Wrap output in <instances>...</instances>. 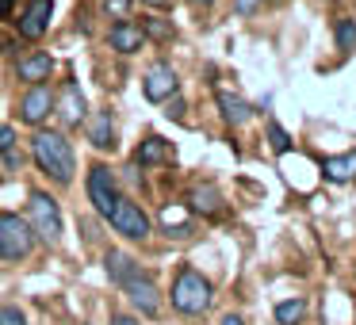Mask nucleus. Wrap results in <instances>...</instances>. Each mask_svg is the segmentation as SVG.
I'll use <instances>...</instances> for the list:
<instances>
[{
	"mask_svg": "<svg viewBox=\"0 0 356 325\" xmlns=\"http://www.w3.org/2000/svg\"><path fill=\"white\" fill-rule=\"evenodd\" d=\"M177 73H172V65L169 62H157L154 69L146 73V81H142V92H146V100H154V103H161V100H169V96H177Z\"/></svg>",
	"mask_w": 356,
	"mask_h": 325,
	"instance_id": "0eeeda50",
	"label": "nucleus"
},
{
	"mask_svg": "<svg viewBox=\"0 0 356 325\" xmlns=\"http://www.w3.org/2000/svg\"><path fill=\"white\" fill-rule=\"evenodd\" d=\"M111 325H138L134 317H127V314H111Z\"/></svg>",
	"mask_w": 356,
	"mask_h": 325,
	"instance_id": "a878e982",
	"label": "nucleus"
},
{
	"mask_svg": "<svg viewBox=\"0 0 356 325\" xmlns=\"http://www.w3.org/2000/svg\"><path fill=\"white\" fill-rule=\"evenodd\" d=\"M234 8H238V12H241V16H249V12H253V8H257V0H234Z\"/></svg>",
	"mask_w": 356,
	"mask_h": 325,
	"instance_id": "393cba45",
	"label": "nucleus"
},
{
	"mask_svg": "<svg viewBox=\"0 0 356 325\" xmlns=\"http://www.w3.org/2000/svg\"><path fill=\"white\" fill-rule=\"evenodd\" d=\"M142 42H146V35H142L138 27H131V24H115V27H111V47H115L119 54H134Z\"/></svg>",
	"mask_w": 356,
	"mask_h": 325,
	"instance_id": "9b49d317",
	"label": "nucleus"
},
{
	"mask_svg": "<svg viewBox=\"0 0 356 325\" xmlns=\"http://www.w3.org/2000/svg\"><path fill=\"white\" fill-rule=\"evenodd\" d=\"M142 4H149V8H169L172 0H142Z\"/></svg>",
	"mask_w": 356,
	"mask_h": 325,
	"instance_id": "cd10ccee",
	"label": "nucleus"
},
{
	"mask_svg": "<svg viewBox=\"0 0 356 325\" xmlns=\"http://www.w3.org/2000/svg\"><path fill=\"white\" fill-rule=\"evenodd\" d=\"M104 264H108V276L115 279L119 287H123L127 279L134 276V272H138V264H134V260H131V256H127V253H108V260H104Z\"/></svg>",
	"mask_w": 356,
	"mask_h": 325,
	"instance_id": "f3484780",
	"label": "nucleus"
},
{
	"mask_svg": "<svg viewBox=\"0 0 356 325\" xmlns=\"http://www.w3.org/2000/svg\"><path fill=\"white\" fill-rule=\"evenodd\" d=\"M302 314H307V302H302V299H291V302H280V306H276V322L280 325H295Z\"/></svg>",
	"mask_w": 356,
	"mask_h": 325,
	"instance_id": "6ab92c4d",
	"label": "nucleus"
},
{
	"mask_svg": "<svg viewBox=\"0 0 356 325\" xmlns=\"http://www.w3.org/2000/svg\"><path fill=\"white\" fill-rule=\"evenodd\" d=\"M108 222L115 226L123 238H131V241H146V238H149V218H146V210H142L138 203H131V199H115Z\"/></svg>",
	"mask_w": 356,
	"mask_h": 325,
	"instance_id": "20e7f679",
	"label": "nucleus"
},
{
	"mask_svg": "<svg viewBox=\"0 0 356 325\" xmlns=\"http://www.w3.org/2000/svg\"><path fill=\"white\" fill-rule=\"evenodd\" d=\"M8 12H12V0H0V19L8 16Z\"/></svg>",
	"mask_w": 356,
	"mask_h": 325,
	"instance_id": "c756f323",
	"label": "nucleus"
},
{
	"mask_svg": "<svg viewBox=\"0 0 356 325\" xmlns=\"http://www.w3.org/2000/svg\"><path fill=\"white\" fill-rule=\"evenodd\" d=\"M62 119L70 126H77L85 119V96H81L77 85H65V96H62Z\"/></svg>",
	"mask_w": 356,
	"mask_h": 325,
	"instance_id": "4468645a",
	"label": "nucleus"
},
{
	"mask_svg": "<svg viewBox=\"0 0 356 325\" xmlns=\"http://www.w3.org/2000/svg\"><path fill=\"white\" fill-rule=\"evenodd\" d=\"M31 153H35V161H39V169L50 172L58 184H70L73 180V149H70V142H65V134H58V131L35 134Z\"/></svg>",
	"mask_w": 356,
	"mask_h": 325,
	"instance_id": "f257e3e1",
	"label": "nucleus"
},
{
	"mask_svg": "<svg viewBox=\"0 0 356 325\" xmlns=\"http://www.w3.org/2000/svg\"><path fill=\"white\" fill-rule=\"evenodd\" d=\"M12 142H16V131H12V126H0V153H8Z\"/></svg>",
	"mask_w": 356,
	"mask_h": 325,
	"instance_id": "b1692460",
	"label": "nucleus"
},
{
	"mask_svg": "<svg viewBox=\"0 0 356 325\" xmlns=\"http://www.w3.org/2000/svg\"><path fill=\"white\" fill-rule=\"evenodd\" d=\"M0 325H27V317L19 306H4L0 310Z\"/></svg>",
	"mask_w": 356,
	"mask_h": 325,
	"instance_id": "5701e85b",
	"label": "nucleus"
},
{
	"mask_svg": "<svg viewBox=\"0 0 356 325\" xmlns=\"http://www.w3.org/2000/svg\"><path fill=\"white\" fill-rule=\"evenodd\" d=\"M218 108H222L226 123H234V126H241L249 115H253V111H249V103L238 100V96H230V92H218Z\"/></svg>",
	"mask_w": 356,
	"mask_h": 325,
	"instance_id": "dca6fc26",
	"label": "nucleus"
},
{
	"mask_svg": "<svg viewBox=\"0 0 356 325\" xmlns=\"http://www.w3.org/2000/svg\"><path fill=\"white\" fill-rule=\"evenodd\" d=\"M188 203H192V210H200V215H218L222 210V195H218V188H195L192 195H188Z\"/></svg>",
	"mask_w": 356,
	"mask_h": 325,
	"instance_id": "ddd939ff",
	"label": "nucleus"
},
{
	"mask_svg": "<svg viewBox=\"0 0 356 325\" xmlns=\"http://www.w3.org/2000/svg\"><path fill=\"white\" fill-rule=\"evenodd\" d=\"M123 291H127V299L134 302V310H142V314H157V310H161V299H157V287L149 283L146 276H138V272H134V276L123 283Z\"/></svg>",
	"mask_w": 356,
	"mask_h": 325,
	"instance_id": "1a4fd4ad",
	"label": "nucleus"
},
{
	"mask_svg": "<svg viewBox=\"0 0 356 325\" xmlns=\"http://www.w3.org/2000/svg\"><path fill=\"white\" fill-rule=\"evenodd\" d=\"M172 306L180 314H203L211 306V283L195 268H184L172 283Z\"/></svg>",
	"mask_w": 356,
	"mask_h": 325,
	"instance_id": "f03ea898",
	"label": "nucleus"
},
{
	"mask_svg": "<svg viewBox=\"0 0 356 325\" xmlns=\"http://www.w3.org/2000/svg\"><path fill=\"white\" fill-rule=\"evenodd\" d=\"M88 199H92V207L100 210L104 218L111 215V207H115V176H111L108 165H96L92 172H88Z\"/></svg>",
	"mask_w": 356,
	"mask_h": 325,
	"instance_id": "423d86ee",
	"label": "nucleus"
},
{
	"mask_svg": "<svg viewBox=\"0 0 356 325\" xmlns=\"http://www.w3.org/2000/svg\"><path fill=\"white\" fill-rule=\"evenodd\" d=\"M50 108H54V92H50L47 85H39V81H35V88L24 96V103H19V111H24V123L39 126L42 119L50 115Z\"/></svg>",
	"mask_w": 356,
	"mask_h": 325,
	"instance_id": "9d476101",
	"label": "nucleus"
},
{
	"mask_svg": "<svg viewBox=\"0 0 356 325\" xmlns=\"http://www.w3.org/2000/svg\"><path fill=\"white\" fill-rule=\"evenodd\" d=\"M268 142H272V149H276V153H287V149H291V134H287L276 119H268Z\"/></svg>",
	"mask_w": 356,
	"mask_h": 325,
	"instance_id": "4be33fe9",
	"label": "nucleus"
},
{
	"mask_svg": "<svg viewBox=\"0 0 356 325\" xmlns=\"http://www.w3.org/2000/svg\"><path fill=\"white\" fill-rule=\"evenodd\" d=\"M337 47L345 50H356V19H337Z\"/></svg>",
	"mask_w": 356,
	"mask_h": 325,
	"instance_id": "412c9836",
	"label": "nucleus"
},
{
	"mask_svg": "<svg viewBox=\"0 0 356 325\" xmlns=\"http://www.w3.org/2000/svg\"><path fill=\"white\" fill-rule=\"evenodd\" d=\"M222 325H245V322H241L238 314H226V317H222Z\"/></svg>",
	"mask_w": 356,
	"mask_h": 325,
	"instance_id": "c85d7f7f",
	"label": "nucleus"
},
{
	"mask_svg": "<svg viewBox=\"0 0 356 325\" xmlns=\"http://www.w3.org/2000/svg\"><path fill=\"white\" fill-rule=\"evenodd\" d=\"M50 16H54V4H50V0H31L27 12L19 16V35H24V39H42L47 27H50Z\"/></svg>",
	"mask_w": 356,
	"mask_h": 325,
	"instance_id": "6e6552de",
	"label": "nucleus"
},
{
	"mask_svg": "<svg viewBox=\"0 0 356 325\" xmlns=\"http://www.w3.org/2000/svg\"><path fill=\"white\" fill-rule=\"evenodd\" d=\"M322 169H325V176L337 180V184H341V180H353L356 176V153H348V157H325Z\"/></svg>",
	"mask_w": 356,
	"mask_h": 325,
	"instance_id": "a211bd4d",
	"label": "nucleus"
},
{
	"mask_svg": "<svg viewBox=\"0 0 356 325\" xmlns=\"http://www.w3.org/2000/svg\"><path fill=\"white\" fill-rule=\"evenodd\" d=\"M108 12H119V16H123V12H127V0H108Z\"/></svg>",
	"mask_w": 356,
	"mask_h": 325,
	"instance_id": "bb28decb",
	"label": "nucleus"
},
{
	"mask_svg": "<svg viewBox=\"0 0 356 325\" xmlns=\"http://www.w3.org/2000/svg\"><path fill=\"white\" fill-rule=\"evenodd\" d=\"M165 161V142L161 138H146L138 146V165H157Z\"/></svg>",
	"mask_w": 356,
	"mask_h": 325,
	"instance_id": "aec40b11",
	"label": "nucleus"
},
{
	"mask_svg": "<svg viewBox=\"0 0 356 325\" xmlns=\"http://www.w3.org/2000/svg\"><path fill=\"white\" fill-rule=\"evenodd\" d=\"M35 249V230L19 215H0V260H24Z\"/></svg>",
	"mask_w": 356,
	"mask_h": 325,
	"instance_id": "7ed1b4c3",
	"label": "nucleus"
},
{
	"mask_svg": "<svg viewBox=\"0 0 356 325\" xmlns=\"http://www.w3.org/2000/svg\"><path fill=\"white\" fill-rule=\"evenodd\" d=\"M92 146L96 149H115V123H111V111H100L92 123Z\"/></svg>",
	"mask_w": 356,
	"mask_h": 325,
	"instance_id": "2eb2a0df",
	"label": "nucleus"
},
{
	"mask_svg": "<svg viewBox=\"0 0 356 325\" xmlns=\"http://www.w3.org/2000/svg\"><path fill=\"white\" fill-rule=\"evenodd\" d=\"M54 73V58L50 54H31L19 62V81H47Z\"/></svg>",
	"mask_w": 356,
	"mask_h": 325,
	"instance_id": "f8f14e48",
	"label": "nucleus"
},
{
	"mask_svg": "<svg viewBox=\"0 0 356 325\" xmlns=\"http://www.w3.org/2000/svg\"><path fill=\"white\" fill-rule=\"evenodd\" d=\"M31 226H35V233H39L42 241H50V245L62 238V210H58V203L50 199L47 192L31 195Z\"/></svg>",
	"mask_w": 356,
	"mask_h": 325,
	"instance_id": "39448f33",
	"label": "nucleus"
}]
</instances>
